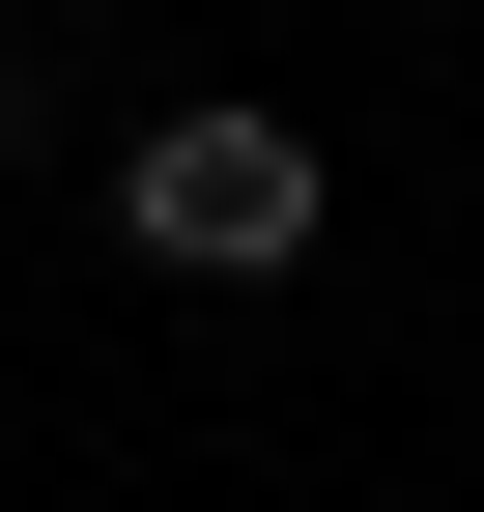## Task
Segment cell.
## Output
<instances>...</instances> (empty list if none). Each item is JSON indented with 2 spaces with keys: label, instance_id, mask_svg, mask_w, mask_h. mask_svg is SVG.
Listing matches in <instances>:
<instances>
[{
  "label": "cell",
  "instance_id": "cell-1",
  "mask_svg": "<svg viewBox=\"0 0 484 512\" xmlns=\"http://www.w3.org/2000/svg\"><path fill=\"white\" fill-rule=\"evenodd\" d=\"M314 228H342V171H314V114H257V86H200V114L114 143V256H143V285H285Z\"/></svg>",
  "mask_w": 484,
  "mask_h": 512
}]
</instances>
